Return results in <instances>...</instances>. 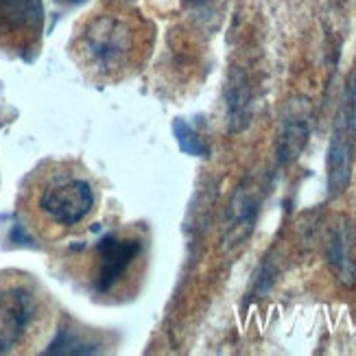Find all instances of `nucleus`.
Returning <instances> with one entry per match:
<instances>
[{
    "instance_id": "1",
    "label": "nucleus",
    "mask_w": 356,
    "mask_h": 356,
    "mask_svg": "<svg viewBox=\"0 0 356 356\" xmlns=\"http://www.w3.org/2000/svg\"><path fill=\"white\" fill-rule=\"evenodd\" d=\"M101 208L97 177L79 160H44L18 193L15 214L31 236L46 245L79 238Z\"/></svg>"
},
{
    "instance_id": "2",
    "label": "nucleus",
    "mask_w": 356,
    "mask_h": 356,
    "mask_svg": "<svg viewBox=\"0 0 356 356\" xmlns=\"http://www.w3.org/2000/svg\"><path fill=\"white\" fill-rule=\"evenodd\" d=\"M149 53V29L120 5H103L79 24L72 57L88 81L114 86L140 70Z\"/></svg>"
},
{
    "instance_id": "3",
    "label": "nucleus",
    "mask_w": 356,
    "mask_h": 356,
    "mask_svg": "<svg viewBox=\"0 0 356 356\" xmlns=\"http://www.w3.org/2000/svg\"><path fill=\"white\" fill-rule=\"evenodd\" d=\"M149 269V234L140 225H120L68 258V273L101 304H122L138 296Z\"/></svg>"
},
{
    "instance_id": "4",
    "label": "nucleus",
    "mask_w": 356,
    "mask_h": 356,
    "mask_svg": "<svg viewBox=\"0 0 356 356\" xmlns=\"http://www.w3.org/2000/svg\"><path fill=\"white\" fill-rule=\"evenodd\" d=\"M57 302L35 275L0 269V356L42 352L57 334Z\"/></svg>"
},
{
    "instance_id": "5",
    "label": "nucleus",
    "mask_w": 356,
    "mask_h": 356,
    "mask_svg": "<svg viewBox=\"0 0 356 356\" xmlns=\"http://www.w3.org/2000/svg\"><path fill=\"white\" fill-rule=\"evenodd\" d=\"M44 31L42 0H0V49L29 57Z\"/></svg>"
},
{
    "instance_id": "6",
    "label": "nucleus",
    "mask_w": 356,
    "mask_h": 356,
    "mask_svg": "<svg viewBox=\"0 0 356 356\" xmlns=\"http://www.w3.org/2000/svg\"><path fill=\"white\" fill-rule=\"evenodd\" d=\"M352 134H354V101H346L341 114L337 120V129L332 136L330 156H328V175H330V191L339 193L346 188L350 179V153H352Z\"/></svg>"
},
{
    "instance_id": "7",
    "label": "nucleus",
    "mask_w": 356,
    "mask_h": 356,
    "mask_svg": "<svg viewBox=\"0 0 356 356\" xmlns=\"http://www.w3.org/2000/svg\"><path fill=\"white\" fill-rule=\"evenodd\" d=\"M330 262L343 277L354 275V267H352V260L348 258V245L343 236H337L330 243Z\"/></svg>"
},
{
    "instance_id": "8",
    "label": "nucleus",
    "mask_w": 356,
    "mask_h": 356,
    "mask_svg": "<svg viewBox=\"0 0 356 356\" xmlns=\"http://www.w3.org/2000/svg\"><path fill=\"white\" fill-rule=\"evenodd\" d=\"M59 3H64V5H79V3H83V0H59Z\"/></svg>"
}]
</instances>
